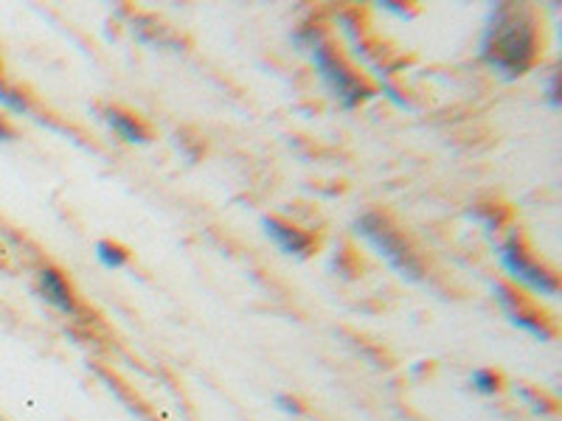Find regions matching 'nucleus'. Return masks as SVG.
<instances>
[{
	"label": "nucleus",
	"mask_w": 562,
	"mask_h": 421,
	"mask_svg": "<svg viewBox=\"0 0 562 421\" xmlns=\"http://www.w3.org/2000/svg\"><path fill=\"white\" fill-rule=\"evenodd\" d=\"M540 20L526 3H501L486 26L481 54L506 77H520L540 57Z\"/></svg>",
	"instance_id": "nucleus-1"
},
{
	"label": "nucleus",
	"mask_w": 562,
	"mask_h": 421,
	"mask_svg": "<svg viewBox=\"0 0 562 421\" xmlns=\"http://www.w3.org/2000/svg\"><path fill=\"white\" fill-rule=\"evenodd\" d=\"M360 237L383 255L385 262L396 270V273L408 275V278H422L425 275V262H422L419 250L411 242L405 234L389 214L383 210H369L355 223Z\"/></svg>",
	"instance_id": "nucleus-2"
},
{
	"label": "nucleus",
	"mask_w": 562,
	"mask_h": 421,
	"mask_svg": "<svg viewBox=\"0 0 562 421\" xmlns=\"http://www.w3.org/2000/svg\"><path fill=\"white\" fill-rule=\"evenodd\" d=\"M315 65H318L321 77L324 82L333 88L335 96L344 102V107H358L363 99H369L374 90L371 84L360 77L358 70H351L349 62L335 52L333 45L326 43H315Z\"/></svg>",
	"instance_id": "nucleus-3"
},
{
	"label": "nucleus",
	"mask_w": 562,
	"mask_h": 421,
	"mask_svg": "<svg viewBox=\"0 0 562 421\" xmlns=\"http://www.w3.org/2000/svg\"><path fill=\"white\" fill-rule=\"evenodd\" d=\"M501 262L509 270L512 275L524 284H529L531 289L543 295H557L560 293V278L551 268H546L540 259L531 255V250L526 248L524 237L520 234H512L504 244H501Z\"/></svg>",
	"instance_id": "nucleus-4"
},
{
	"label": "nucleus",
	"mask_w": 562,
	"mask_h": 421,
	"mask_svg": "<svg viewBox=\"0 0 562 421\" xmlns=\"http://www.w3.org/2000/svg\"><path fill=\"white\" fill-rule=\"evenodd\" d=\"M495 293H498L501 307L506 309V315L512 318V323H518L520 329H526V332H531L535 338H540V340L554 338L557 334L554 323H551L549 315L540 312V307H537L529 295H524L520 289L509 287V284H504V281H498V284H495Z\"/></svg>",
	"instance_id": "nucleus-5"
},
{
	"label": "nucleus",
	"mask_w": 562,
	"mask_h": 421,
	"mask_svg": "<svg viewBox=\"0 0 562 421\" xmlns=\"http://www.w3.org/2000/svg\"><path fill=\"white\" fill-rule=\"evenodd\" d=\"M265 230H268V237L279 244L284 253L299 255V259H307L318 250V237H313L310 230L299 228V225L288 223V219L281 217H265L262 219Z\"/></svg>",
	"instance_id": "nucleus-6"
},
{
	"label": "nucleus",
	"mask_w": 562,
	"mask_h": 421,
	"mask_svg": "<svg viewBox=\"0 0 562 421\" xmlns=\"http://www.w3.org/2000/svg\"><path fill=\"white\" fill-rule=\"evenodd\" d=\"M37 287H40V295H43L52 307H57L63 315H77L79 312V300L77 295H74V287L68 284V278H65L59 270L54 268H43L37 273Z\"/></svg>",
	"instance_id": "nucleus-7"
},
{
	"label": "nucleus",
	"mask_w": 562,
	"mask_h": 421,
	"mask_svg": "<svg viewBox=\"0 0 562 421\" xmlns=\"http://www.w3.org/2000/svg\"><path fill=\"white\" fill-rule=\"evenodd\" d=\"M102 113L104 122L122 135L124 140H130V144H149V140H153V129H149V124L144 122L140 115L130 113V110L124 107H104Z\"/></svg>",
	"instance_id": "nucleus-8"
},
{
	"label": "nucleus",
	"mask_w": 562,
	"mask_h": 421,
	"mask_svg": "<svg viewBox=\"0 0 562 421\" xmlns=\"http://www.w3.org/2000/svg\"><path fill=\"white\" fill-rule=\"evenodd\" d=\"M475 217L481 219V223L486 225V228H504L506 223H509V208H506L504 203H498V200H492V203H479V208H475Z\"/></svg>",
	"instance_id": "nucleus-9"
},
{
	"label": "nucleus",
	"mask_w": 562,
	"mask_h": 421,
	"mask_svg": "<svg viewBox=\"0 0 562 421\" xmlns=\"http://www.w3.org/2000/svg\"><path fill=\"white\" fill-rule=\"evenodd\" d=\"M97 255L104 268H124L130 262V250L122 248L119 242H110V239H102L97 244Z\"/></svg>",
	"instance_id": "nucleus-10"
},
{
	"label": "nucleus",
	"mask_w": 562,
	"mask_h": 421,
	"mask_svg": "<svg viewBox=\"0 0 562 421\" xmlns=\"http://www.w3.org/2000/svg\"><path fill=\"white\" fill-rule=\"evenodd\" d=\"M473 385L475 390H481V394H501L504 390V377H501L498 371L492 368H481L473 374Z\"/></svg>",
	"instance_id": "nucleus-11"
},
{
	"label": "nucleus",
	"mask_w": 562,
	"mask_h": 421,
	"mask_svg": "<svg viewBox=\"0 0 562 421\" xmlns=\"http://www.w3.org/2000/svg\"><path fill=\"white\" fill-rule=\"evenodd\" d=\"M520 394H524V399H529V402L535 405V410H543V413H554L557 410V402L554 399H549L546 394H537V390L531 388H524Z\"/></svg>",
	"instance_id": "nucleus-12"
},
{
	"label": "nucleus",
	"mask_w": 562,
	"mask_h": 421,
	"mask_svg": "<svg viewBox=\"0 0 562 421\" xmlns=\"http://www.w3.org/2000/svg\"><path fill=\"white\" fill-rule=\"evenodd\" d=\"M276 405H279L281 410H288V413H295V416L304 413V408H301V402H299V399H295V396H284V394H281L279 399H276Z\"/></svg>",
	"instance_id": "nucleus-13"
},
{
	"label": "nucleus",
	"mask_w": 562,
	"mask_h": 421,
	"mask_svg": "<svg viewBox=\"0 0 562 421\" xmlns=\"http://www.w3.org/2000/svg\"><path fill=\"white\" fill-rule=\"evenodd\" d=\"M9 138H14V127L3 118V115H0V140H9Z\"/></svg>",
	"instance_id": "nucleus-14"
},
{
	"label": "nucleus",
	"mask_w": 562,
	"mask_h": 421,
	"mask_svg": "<svg viewBox=\"0 0 562 421\" xmlns=\"http://www.w3.org/2000/svg\"><path fill=\"white\" fill-rule=\"evenodd\" d=\"M3 90H7V84H3V82H0V96H3Z\"/></svg>",
	"instance_id": "nucleus-15"
}]
</instances>
